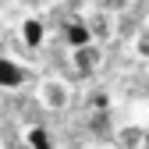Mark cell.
<instances>
[{
	"label": "cell",
	"instance_id": "6da1fadb",
	"mask_svg": "<svg viewBox=\"0 0 149 149\" xmlns=\"http://www.w3.org/2000/svg\"><path fill=\"white\" fill-rule=\"evenodd\" d=\"M39 103H43L46 110H64V107L71 103V89H68V82H61V78H46V82L39 85Z\"/></svg>",
	"mask_w": 149,
	"mask_h": 149
},
{
	"label": "cell",
	"instance_id": "7a4b0ae2",
	"mask_svg": "<svg viewBox=\"0 0 149 149\" xmlns=\"http://www.w3.org/2000/svg\"><path fill=\"white\" fill-rule=\"evenodd\" d=\"M25 68L11 61V57H0V89H18V85H25Z\"/></svg>",
	"mask_w": 149,
	"mask_h": 149
},
{
	"label": "cell",
	"instance_id": "3957f363",
	"mask_svg": "<svg viewBox=\"0 0 149 149\" xmlns=\"http://www.w3.org/2000/svg\"><path fill=\"white\" fill-rule=\"evenodd\" d=\"M71 64L78 68L82 74L96 71V68H100V46H96V43H85V46H78V50H71Z\"/></svg>",
	"mask_w": 149,
	"mask_h": 149
},
{
	"label": "cell",
	"instance_id": "277c9868",
	"mask_svg": "<svg viewBox=\"0 0 149 149\" xmlns=\"http://www.w3.org/2000/svg\"><path fill=\"white\" fill-rule=\"evenodd\" d=\"M64 43H68L71 50H78V46H85V43H96V36H92L89 22H68V25H64Z\"/></svg>",
	"mask_w": 149,
	"mask_h": 149
},
{
	"label": "cell",
	"instance_id": "5b68a950",
	"mask_svg": "<svg viewBox=\"0 0 149 149\" xmlns=\"http://www.w3.org/2000/svg\"><path fill=\"white\" fill-rule=\"evenodd\" d=\"M22 39H25V46L39 50L43 39H46V25L39 22V18H25V22H22Z\"/></svg>",
	"mask_w": 149,
	"mask_h": 149
},
{
	"label": "cell",
	"instance_id": "8992f818",
	"mask_svg": "<svg viewBox=\"0 0 149 149\" xmlns=\"http://www.w3.org/2000/svg\"><path fill=\"white\" fill-rule=\"evenodd\" d=\"M107 14H110V11H103V7H100V14H92V18H85L96 39H107V36H110V18H107Z\"/></svg>",
	"mask_w": 149,
	"mask_h": 149
},
{
	"label": "cell",
	"instance_id": "52a82bcc",
	"mask_svg": "<svg viewBox=\"0 0 149 149\" xmlns=\"http://www.w3.org/2000/svg\"><path fill=\"white\" fill-rule=\"evenodd\" d=\"M25 146H32V149H50L53 139H50L46 128H29V132H25Z\"/></svg>",
	"mask_w": 149,
	"mask_h": 149
},
{
	"label": "cell",
	"instance_id": "ba28073f",
	"mask_svg": "<svg viewBox=\"0 0 149 149\" xmlns=\"http://www.w3.org/2000/svg\"><path fill=\"white\" fill-rule=\"evenodd\" d=\"M135 53L142 61H149V29H142L139 36H135Z\"/></svg>",
	"mask_w": 149,
	"mask_h": 149
},
{
	"label": "cell",
	"instance_id": "9c48e42d",
	"mask_svg": "<svg viewBox=\"0 0 149 149\" xmlns=\"http://www.w3.org/2000/svg\"><path fill=\"white\" fill-rule=\"evenodd\" d=\"M117 142H128V146H135V142H142V132H139V128H124V132L117 135Z\"/></svg>",
	"mask_w": 149,
	"mask_h": 149
},
{
	"label": "cell",
	"instance_id": "30bf717a",
	"mask_svg": "<svg viewBox=\"0 0 149 149\" xmlns=\"http://www.w3.org/2000/svg\"><path fill=\"white\" fill-rule=\"evenodd\" d=\"M124 4H128V0H100L103 11H124Z\"/></svg>",
	"mask_w": 149,
	"mask_h": 149
},
{
	"label": "cell",
	"instance_id": "8fae6325",
	"mask_svg": "<svg viewBox=\"0 0 149 149\" xmlns=\"http://www.w3.org/2000/svg\"><path fill=\"white\" fill-rule=\"evenodd\" d=\"M92 107H96V110H107V96H103V92H96V96H92Z\"/></svg>",
	"mask_w": 149,
	"mask_h": 149
},
{
	"label": "cell",
	"instance_id": "7c38bea8",
	"mask_svg": "<svg viewBox=\"0 0 149 149\" xmlns=\"http://www.w3.org/2000/svg\"><path fill=\"white\" fill-rule=\"evenodd\" d=\"M146 124H149V114H146Z\"/></svg>",
	"mask_w": 149,
	"mask_h": 149
}]
</instances>
